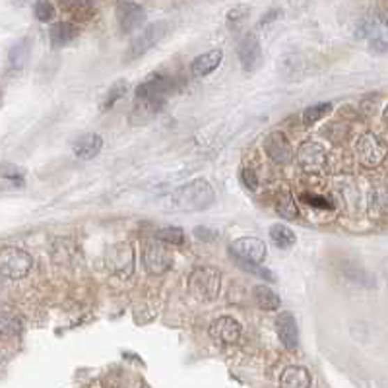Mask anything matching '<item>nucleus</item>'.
<instances>
[{
	"mask_svg": "<svg viewBox=\"0 0 388 388\" xmlns=\"http://www.w3.org/2000/svg\"><path fill=\"white\" fill-rule=\"evenodd\" d=\"M105 266L107 270L121 280H127L134 272V249L127 241L109 245L105 251Z\"/></svg>",
	"mask_w": 388,
	"mask_h": 388,
	"instance_id": "5",
	"label": "nucleus"
},
{
	"mask_svg": "<svg viewBox=\"0 0 388 388\" xmlns=\"http://www.w3.org/2000/svg\"><path fill=\"white\" fill-rule=\"evenodd\" d=\"M222 61H224V53H222L219 49H214V51H208V53L196 56V59L192 61V64H190V70H192L194 76L204 78L208 74L217 70V66L222 64Z\"/></svg>",
	"mask_w": 388,
	"mask_h": 388,
	"instance_id": "17",
	"label": "nucleus"
},
{
	"mask_svg": "<svg viewBox=\"0 0 388 388\" xmlns=\"http://www.w3.org/2000/svg\"><path fill=\"white\" fill-rule=\"evenodd\" d=\"M155 237L165 245H171V247H181V245H185V231H183L181 227H162L155 233Z\"/></svg>",
	"mask_w": 388,
	"mask_h": 388,
	"instance_id": "26",
	"label": "nucleus"
},
{
	"mask_svg": "<svg viewBox=\"0 0 388 388\" xmlns=\"http://www.w3.org/2000/svg\"><path fill=\"white\" fill-rule=\"evenodd\" d=\"M167 29H169V26H167V22H163V20L154 22V24H150L148 27H144V29L136 36L134 41L130 43V47H128L127 56H125L127 63L138 61V59L144 56L150 49H154V47L162 41L163 37H165Z\"/></svg>",
	"mask_w": 388,
	"mask_h": 388,
	"instance_id": "7",
	"label": "nucleus"
},
{
	"mask_svg": "<svg viewBox=\"0 0 388 388\" xmlns=\"http://www.w3.org/2000/svg\"><path fill=\"white\" fill-rule=\"evenodd\" d=\"M297 163L303 171L320 173L326 167V150L318 142H303L297 150Z\"/></svg>",
	"mask_w": 388,
	"mask_h": 388,
	"instance_id": "10",
	"label": "nucleus"
},
{
	"mask_svg": "<svg viewBox=\"0 0 388 388\" xmlns=\"http://www.w3.org/2000/svg\"><path fill=\"white\" fill-rule=\"evenodd\" d=\"M241 181H243V185L249 190L258 189V177H256V173H254L253 169H249V167H245L243 171H241Z\"/></svg>",
	"mask_w": 388,
	"mask_h": 388,
	"instance_id": "29",
	"label": "nucleus"
},
{
	"mask_svg": "<svg viewBox=\"0 0 388 388\" xmlns=\"http://www.w3.org/2000/svg\"><path fill=\"white\" fill-rule=\"evenodd\" d=\"M171 88V80L162 74H154L136 88V101L144 107L162 105L165 93Z\"/></svg>",
	"mask_w": 388,
	"mask_h": 388,
	"instance_id": "8",
	"label": "nucleus"
},
{
	"mask_svg": "<svg viewBox=\"0 0 388 388\" xmlns=\"http://www.w3.org/2000/svg\"><path fill=\"white\" fill-rule=\"evenodd\" d=\"M33 12H36V18L39 20V22H43V24L53 22L54 16H56V10H54L51 0H37Z\"/></svg>",
	"mask_w": 388,
	"mask_h": 388,
	"instance_id": "28",
	"label": "nucleus"
},
{
	"mask_svg": "<svg viewBox=\"0 0 388 388\" xmlns=\"http://www.w3.org/2000/svg\"><path fill=\"white\" fill-rule=\"evenodd\" d=\"M253 297H254V303L258 305V309L262 311H278L281 305V299L280 295L270 289L268 286H256L253 289Z\"/></svg>",
	"mask_w": 388,
	"mask_h": 388,
	"instance_id": "19",
	"label": "nucleus"
},
{
	"mask_svg": "<svg viewBox=\"0 0 388 388\" xmlns=\"http://www.w3.org/2000/svg\"><path fill=\"white\" fill-rule=\"evenodd\" d=\"M33 266L31 254L20 247H4L0 249V276L8 280H20L29 274Z\"/></svg>",
	"mask_w": 388,
	"mask_h": 388,
	"instance_id": "4",
	"label": "nucleus"
},
{
	"mask_svg": "<svg viewBox=\"0 0 388 388\" xmlns=\"http://www.w3.org/2000/svg\"><path fill=\"white\" fill-rule=\"evenodd\" d=\"M237 54H239V61H241L245 72H253L261 63V41H258V37L254 33H247L237 45Z\"/></svg>",
	"mask_w": 388,
	"mask_h": 388,
	"instance_id": "14",
	"label": "nucleus"
},
{
	"mask_svg": "<svg viewBox=\"0 0 388 388\" xmlns=\"http://www.w3.org/2000/svg\"><path fill=\"white\" fill-rule=\"evenodd\" d=\"M247 14H249V8H233L229 14H227V24L229 26H235V24H239L241 20L247 18Z\"/></svg>",
	"mask_w": 388,
	"mask_h": 388,
	"instance_id": "31",
	"label": "nucleus"
},
{
	"mask_svg": "<svg viewBox=\"0 0 388 388\" xmlns=\"http://www.w3.org/2000/svg\"><path fill=\"white\" fill-rule=\"evenodd\" d=\"M270 239L278 249H291L293 245L297 243V235L284 224H276V226L270 227Z\"/></svg>",
	"mask_w": 388,
	"mask_h": 388,
	"instance_id": "21",
	"label": "nucleus"
},
{
	"mask_svg": "<svg viewBox=\"0 0 388 388\" xmlns=\"http://www.w3.org/2000/svg\"><path fill=\"white\" fill-rule=\"evenodd\" d=\"M330 111H332V103H315V105L305 109V113H303V123H305V125H315L318 121H323Z\"/></svg>",
	"mask_w": 388,
	"mask_h": 388,
	"instance_id": "27",
	"label": "nucleus"
},
{
	"mask_svg": "<svg viewBox=\"0 0 388 388\" xmlns=\"http://www.w3.org/2000/svg\"><path fill=\"white\" fill-rule=\"evenodd\" d=\"M264 152H266V155L270 157L272 162L280 163V165L291 162V155H293L289 138L284 132H280V130L270 132V134L266 136V140H264Z\"/></svg>",
	"mask_w": 388,
	"mask_h": 388,
	"instance_id": "11",
	"label": "nucleus"
},
{
	"mask_svg": "<svg viewBox=\"0 0 388 388\" xmlns=\"http://www.w3.org/2000/svg\"><path fill=\"white\" fill-rule=\"evenodd\" d=\"M101 148H103V138L100 134H84L74 142L72 152L82 162H90L100 154Z\"/></svg>",
	"mask_w": 388,
	"mask_h": 388,
	"instance_id": "16",
	"label": "nucleus"
},
{
	"mask_svg": "<svg viewBox=\"0 0 388 388\" xmlns=\"http://www.w3.org/2000/svg\"><path fill=\"white\" fill-rule=\"evenodd\" d=\"M382 121H385V123L388 125V105L385 107V111H382Z\"/></svg>",
	"mask_w": 388,
	"mask_h": 388,
	"instance_id": "35",
	"label": "nucleus"
},
{
	"mask_svg": "<svg viewBox=\"0 0 388 388\" xmlns=\"http://www.w3.org/2000/svg\"><path fill=\"white\" fill-rule=\"evenodd\" d=\"M117 20L123 33H132L138 27L144 26L146 10L132 2H121L117 6Z\"/></svg>",
	"mask_w": 388,
	"mask_h": 388,
	"instance_id": "13",
	"label": "nucleus"
},
{
	"mask_svg": "<svg viewBox=\"0 0 388 388\" xmlns=\"http://www.w3.org/2000/svg\"><path fill=\"white\" fill-rule=\"evenodd\" d=\"M27 56H29V41L27 39H22L16 45L12 47L8 56V66L12 70H22L24 64H26Z\"/></svg>",
	"mask_w": 388,
	"mask_h": 388,
	"instance_id": "23",
	"label": "nucleus"
},
{
	"mask_svg": "<svg viewBox=\"0 0 388 388\" xmlns=\"http://www.w3.org/2000/svg\"><path fill=\"white\" fill-rule=\"evenodd\" d=\"M76 36H78V29H76L74 24H68V22H59L49 31V37H51V43H53L54 49L68 45Z\"/></svg>",
	"mask_w": 388,
	"mask_h": 388,
	"instance_id": "20",
	"label": "nucleus"
},
{
	"mask_svg": "<svg viewBox=\"0 0 388 388\" xmlns=\"http://www.w3.org/2000/svg\"><path fill=\"white\" fill-rule=\"evenodd\" d=\"M274 206H276V212H278L284 219H297L299 217V208L289 192H280V194L276 196V204H274Z\"/></svg>",
	"mask_w": 388,
	"mask_h": 388,
	"instance_id": "22",
	"label": "nucleus"
},
{
	"mask_svg": "<svg viewBox=\"0 0 388 388\" xmlns=\"http://www.w3.org/2000/svg\"><path fill=\"white\" fill-rule=\"evenodd\" d=\"M210 336L217 343L231 346V343L239 342V338H241V325L235 320L233 316H219L210 326Z\"/></svg>",
	"mask_w": 388,
	"mask_h": 388,
	"instance_id": "12",
	"label": "nucleus"
},
{
	"mask_svg": "<svg viewBox=\"0 0 388 388\" xmlns=\"http://www.w3.org/2000/svg\"><path fill=\"white\" fill-rule=\"evenodd\" d=\"M140 261L148 276H163L171 270L173 254L163 241H160L157 237H150L142 241Z\"/></svg>",
	"mask_w": 388,
	"mask_h": 388,
	"instance_id": "2",
	"label": "nucleus"
},
{
	"mask_svg": "<svg viewBox=\"0 0 388 388\" xmlns=\"http://www.w3.org/2000/svg\"><path fill=\"white\" fill-rule=\"evenodd\" d=\"M231 254H233L235 261L262 264L264 258H266V254H268V249H266V243L262 239H256V237H241V239H237L231 245Z\"/></svg>",
	"mask_w": 388,
	"mask_h": 388,
	"instance_id": "9",
	"label": "nucleus"
},
{
	"mask_svg": "<svg viewBox=\"0 0 388 388\" xmlns=\"http://www.w3.org/2000/svg\"><path fill=\"white\" fill-rule=\"evenodd\" d=\"M27 2H29V0H12V4H14V6H26Z\"/></svg>",
	"mask_w": 388,
	"mask_h": 388,
	"instance_id": "34",
	"label": "nucleus"
},
{
	"mask_svg": "<svg viewBox=\"0 0 388 388\" xmlns=\"http://www.w3.org/2000/svg\"><path fill=\"white\" fill-rule=\"evenodd\" d=\"M194 235H196L199 239H204V241H212V239H216L217 237L216 233H208L206 227H196V229H194Z\"/></svg>",
	"mask_w": 388,
	"mask_h": 388,
	"instance_id": "32",
	"label": "nucleus"
},
{
	"mask_svg": "<svg viewBox=\"0 0 388 388\" xmlns=\"http://www.w3.org/2000/svg\"><path fill=\"white\" fill-rule=\"evenodd\" d=\"M128 91V82L127 80H117L105 93L103 98V103H101V109H111L117 101H121Z\"/></svg>",
	"mask_w": 388,
	"mask_h": 388,
	"instance_id": "24",
	"label": "nucleus"
},
{
	"mask_svg": "<svg viewBox=\"0 0 388 388\" xmlns=\"http://www.w3.org/2000/svg\"><path fill=\"white\" fill-rule=\"evenodd\" d=\"M311 373L299 365H291L280 375V388H311Z\"/></svg>",
	"mask_w": 388,
	"mask_h": 388,
	"instance_id": "18",
	"label": "nucleus"
},
{
	"mask_svg": "<svg viewBox=\"0 0 388 388\" xmlns=\"http://www.w3.org/2000/svg\"><path fill=\"white\" fill-rule=\"evenodd\" d=\"M190 295L199 301L210 303L219 295L222 291V272L214 266H199L190 272L189 276Z\"/></svg>",
	"mask_w": 388,
	"mask_h": 388,
	"instance_id": "3",
	"label": "nucleus"
},
{
	"mask_svg": "<svg viewBox=\"0 0 388 388\" xmlns=\"http://www.w3.org/2000/svg\"><path fill=\"white\" fill-rule=\"evenodd\" d=\"M22 332V323L10 313H0V338H14Z\"/></svg>",
	"mask_w": 388,
	"mask_h": 388,
	"instance_id": "25",
	"label": "nucleus"
},
{
	"mask_svg": "<svg viewBox=\"0 0 388 388\" xmlns=\"http://www.w3.org/2000/svg\"><path fill=\"white\" fill-rule=\"evenodd\" d=\"M355 155H357V162L362 163L363 167L375 169V167H379L380 163L387 160L388 146L380 136L367 132V134H363L362 138L357 140V144H355Z\"/></svg>",
	"mask_w": 388,
	"mask_h": 388,
	"instance_id": "6",
	"label": "nucleus"
},
{
	"mask_svg": "<svg viewBox=\"0 0 388 388\" xmlns=\"http://www.w3.org/2000/svg\"><path fill=\"white\" fill-rule=\"evenodd\" d=\"M169 202L179 212H202V210L214 206L216 190L206 179H194V181L173 190Z\"/></svg>",
	"mask_w": 388,
	"mask_h": 388,
	"instance_id": "1",
	"label": "nucleus"
},
{
	"mask_svg": "<svg viewBox=\"0 0 388 388\" xmlns=\"http://www.w3.org/2000/svg\"><path fill=\"white\" fill-rule=\"evenodd\" d=\"M303 200L315 208H323V210H332V202H328L325 196H318V194H303Z\"/></svg>",
	"mask_w": 388,
	"mask_h": 388,
	"instance_id": "30",
	"label": "nucleus"
},
{
	"mask_svg": "<svg viewBox=\"0 0 388 388\" xmlns=\"http://www.w3.org/2000/svg\"><path fill=\"white\" fill-rule=\"evenodd\" d=\"M276 332L280 338L281 346L286 350H297L299 346V330L297 323H295V316L291 313H280L276 316Z\"/></svg>",
	"mask_w": 388,
	"mask_h": 388,
	"instance_id": "15",
	"label": "nucleus"
},
{
	"mask_svg": "<svg viewBox=\"0 0 388 388\" xmlns=\"http://www.w3.org/2000/svg\"><path fill=\"white\" fill-rule=\"evenodd\" d=\"M278 16H280V12H278V10H270V14H266V16H264V20L261 22V26H266L268 22H272L274 18H278Z\"/></svg>",
	"mask_w": 388,
	"mask_h": 388,
	"instance_id": "33",
	"label": "nucleus"
}]
</instances>
